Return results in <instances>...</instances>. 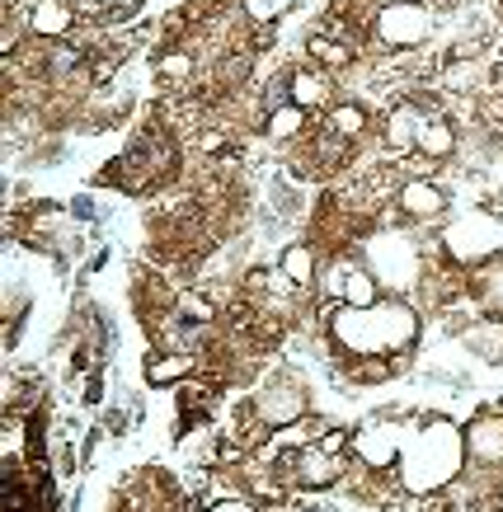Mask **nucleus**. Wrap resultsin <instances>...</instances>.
Listing matches in <instances>:
<instances>
[{"instance_id":"f257e3e1","label":"nucleus","mask_w":503,"mask_h":512,"mask_svg":"<svg viewBox=\"0 0 503 512\" xmlns=\"http://www.w3.org/2000/svg\"><path fill=\"white\" fill-rule=\"evenodd\" d=\"M325 334L344 357H409L424 315L405 296H381L377 306H330Z\"/></svg>"},{"instance_id":"f03ea898","label":"nucleus","mask_w":503,"mask_h":512,"mask_svg":"<svg viewBox=\"0 0 503 512\" xmlns=\"http://www.w3.org/2000/svg\"><path fill=\"white\" fill-rule=\"evenodd\" d=\"M466 470H471V461H466V428L433 414V419L414 423V433H409L405 451H400L395 480H400L405 494L428 498V494L452 489Z\"/></svg>"},{"instance_id":"7ed1b4c3","label":"nucleus","mask_w":503,"mask_h":512,"mask_svg":"<svg viewBox=\"0 0 503 512\" xmlns=\"http://www.w3.org/2000/svg\"><path fill=\"white\" fill-rule=\"evenodd\" d=\"M358 259H362V268L377 278V287L386 296L419 292L428 278L424 245H419V235L405 231V226H377V231H367L358 245Z\"/></svg>"},{"instance_id":"20e7f679","label":"nucleus","mask_w":503,"mask_h":512,"mask_svg":"<svg viewBox=\"0 0 503 512\" xmlns=\"http://www.w3.org/2000/svg\"><path fill=\"white\" fill-rule=\"evenodd\" d=\"M414 423L409 414L400 409H386V414H372V419H362L348 437V451L358 456L367 470H395L400 466V451H405L409 433H414Z\"/></svg>"},{"instance_id":"39448f33","label":"nucleus","mask_w":503,"mask_h":512,"mask_svg":"<svg viewBox=\"0 0 503 512\" xmlns=\"http://www.w3.org/2000/svg\"><path fill=\"white\" fill-rule=\"evenodd\" d=\"M442 249L461 268L494 264V259H503V217H489V212L456 217L452 226H442Z\"/></svg>"},{"instance_id":"423d86ee","label":"nucleus","mask_w":503,"mask_h":512,"mask_svg":"<svg viewBox=\"0 0 503 512\" xmlns=\"http://www.w3.org/2000/svg\"><path fill=\"white\" fill-rule=\"evenodd\" d=\"M433 5L428 0H381L372 10V43L386 52H409L424 47L433 33Z\"/></svg>"},{"instance_id":"0eeeda50","label":"nucleus","mask_w":503,"mask_h":512,"mask_svg":"<svg viewBox=\"0 0 503 512\" xmlns=\"http://www.w3.org/2000/svg\"><path fill=\"white\" fill-rule=\"evenodd\" d=\"M306 414H311V395H306V386L292 381V376H273V381H264L250 400V419L259 423L264 433H283V428L301 423Z\"/></svg>"},{"instance_id":"6e6552de","label":"nucleus","mask_w":503,"mask_h":512,"mask_svg":"<svg viewBox=\"0 0 503 512\" xmlns=\"http://www.w3.org/2000/svg\"><path fill=\"white\" fill-rule=\"evenodd\" d=\"M466 461L471 470L503 475V409H480L466 423Z\"/></svg>"},{"instance_id":"1a4fd4ad","label":"nucleus","mask_w":503,"mask_h":512,"mask_svg":"<svg viewBox=\"0 0 503 512\" xmlns=\"http://www.w3.org/2000/svg\"><path fill=\"white\" fill-rule=\"evenodd\" d=\"M287 470H292V484H301V489H330V484L344 480V451L311 442V447L287 456Z\"/></svg>"},{"instance_id":"9d476101","label":"nucleus","mask_w":503,"mask_h":512,"mask_svg":"<svg viewBox=\"0 0 503 512\" xmlns=\"http://www.w3.org/2000/svg\"><path fill=\"white\" fill-rule=\"evenodd\" d=\"M19 19H24V33H33L38 43H66V33L76 29V5L71 0H29Z\"/></svg>"},{"instance_id":"9b49d317","label":"nucleus","mask_w":503,"mask_h":512,"mask_svg":"<svg viewBox=\"0 0 503 512\" xmlns=\"http://www.w3.org/2000/svg\"><path fill=\"white\" fill-rule=\"evenodd\" d=\"M395 212L409 217L414 226H419V221H438L442 212H447V193H442L433 179H400V188H395Z\"/></svg>"},{"instance_id":"f8f14e48","label":"nucleus","mask_w":503,"mask_h":512,"mask_svg":"<svg viewBox=\"0 0 503 512\" xmlns=\"http://www.w3.org/2000/svg\"><path fill=\"white\" fill-rule=\"evenodd\" d=\"M461 348L489 362V367H503V315L480 311L471 325H461Z\"/></svg>"},{"instance_id":"ddd939ff","label":"nucleus","mask_w":503,"mask_h":512,"mask_svg":"<svg viewBox=\"0 0 503 512\" xmlns=\"http://www.w3.org/2000/svg\"><path fill=\"white\" fill-rule=\"evenodd\" d=\"M428 113L433 109H424V104H395L386 113V123H381V141L391 146L395 156H414V141H419V127H424Z\"/></svg>"},{"instance_id":"4468645a","label":"nucleus","mask_w":503,"mask_h":512,"mask_svg":"<svg viewBox=\"0 0 503 512\" xmlns=\"http://www.w3.org/2000/svg\"><path fill=\"white\" fill-rule=\"evenodd\" d=\"M287 99L297 104V109L315 113L330 104V76H325V66H297L292 76H287Z\"/></svg>"},{"instance_id":"2eb2a0df","label":"nucleus","mask_w":503,"mask_h":512,"mask_svg":"<svg viewBox=\"0 0 503 512\" xmlns=\"http://www.w3.org/2000/svg\"><path fill=\"white\" fill-rule=\"evenodd\" d=\"M278 273H283L287 287H297V292H315V278H320V259H315L311 245H287L283 259H278Z\"/></svg>"},{"instance_id":"dca6fc26","label":"nucleus","mask_w":503,"mask_h":512,"mask_svg":"<svg viewBox=\"0 0 503 512\" xmlns=\"http://www.w3.org/2000/svg\"><path fill=\"white\" fill-rule=\"evenodd\" d=\"M456 146H461V137H456V127L442 118V113H428L424 127H419V141H414V151L428 160H447L456 156Z\"/></svg>"},{"instance_id":"f3484780","label":"nucleus","mask_w":503,"mask_h":512,"mask_svg":"<svg viewBox=\"0 0 503 512\" xmlns=\"http://www.w3.org/2000/svg\"><path fill=\"white\" fill-rule=\"evenodd\" d=\"M198 372V362H193V353H156V357H146V386H179V381H189V376Z\"/></svg>"},{"instance_id":"a211bd4d","label":"nucleus","mask_w":503,"mask_h":512,"mask_svg":"<svg viewBox=\"0 0 503 512\" xmlns=\"http://www.w3.org/2000/svg\"><path fill=\"white\" fill-rule=\"evenodd\" d=\"M306 123H311V113L297 109V104L287 99V104H273V109H268V118H264V137L273 141V146H283V141H297L301 132H306Z\"/></svg>"},{"instance_id":"6ab92c4d","label":"nucleus","mask_w":503,"mask_h":512,"mask_svg":"<svg viewBox=\"0 0 503 512\" xmlns=\"http://www.w3.org/2000/svg\"><path fill=\"white\" fill-rule=\"evenodd\" d=\"M348 264H353V254H330V259H320V278H315V296H320V301H330V306H344Z\"/></svg>"},{"instance_id":"aec40b11","label":"nucleus","mask_w":503,"mask_h":512,"mask_svg":"<svg viewBox=\"0 0 503 512\" xmlns=\"http://www.w3.org/2000/svg\"><path fill=\"white\" fill-rule=\"evenodd\" d=\"M471 282H475L480 311L503 315V259H494V264H485V268H471Z\"/></svg>"},{"instance_id":"412c9836","label":"nucleus","mask_w":503,"mask_h":512,"mask_svg":"<svg viewBox=\"0 0 503 512\" xmlns=\"http://www.w3.org/2000/svg\"><path fill=\"white\" fill-rule=\"evenodd\" d=\"M306 52H311V62L325 66V71H344V66L353 62V47H348L344 38H330V33H311V38H306Z\"/></svg>"},{"instance_id":"4be33fe9","label":"nucleus","mask_w":503,"mask_h":512,"mask_svg":"<svg viewBox=\"0 0 503 512\" xmlns=\"http://www.w3.org/2000/svg\"><path fill=\"white\" fill-rule=\"evenodd\" d=\"M381 287H377V278L362 268V259H353L348 264V282H344V306H377L381 301Z\"/></svg>"},{"instance_id":"5701e85b","label":"nucleus","mask_w":503,"mask_h":512,"mask_svg":"<svg viewBox=\"0 0 503 512\" xmlns=\"http://www.w3.org/2000/svg\"><path fill=\"white\" fill-rule=\"evenodd\" d=\"M442 85L452 94H475L489 85V66L485 62H452L442 71Z\"/></svg>"},{"instance_id":"b1692460","label":"nucleus","mask_w":503,"mask_h":512,"mask_svg":"<svg viewBox=\"0 0 503 512\" xmlns=\"http://www.w3.org/2000/svg\"><path fill=\"white\" fill-rule=\"evenodd\" d=\"M325 127H330L334 137H344V141H358L367 127H372V118H367V109L362 104H339V109L325 113Z\"/></svg>"},{"instance_id":"393cba45","label":"nucleus","mask_w":503,"mask_h":512,"mask_svg":"<svg viewBox=\"0 0 503 512\" xmlns=\"http://www.w3.org/2000/svg\"><path fill=\"white\" fill-rule=\"evenodd\" d=\"M297 5H306V0H240L245 19H250V24H259V29L278 24V19H283L287 10H297Z\"/></svg>"},{"instance_id":"a878e982","label":"nucleus","mask_w":503,"mask_h":512,"mask_svg":"<svg viewBox=\"0 0 503 512\" xmlns=\"http://www.w3.org/2000/svg\"><path fill=\"white\" fill-rule=\"evenodd\" d=\"M189 71H193L189 52H165V57H160V76H165V80H184Z\"/></svg>"},{"instance_id":"bb28decb","label":"nucleus","mask_w":503,"mask_h":512,"mask_svg":"<svg viewBox=\"0 0 503 512\" xmlns=\"http://www.w3.org/2000/svg\"><path fill=\"white\" fill-rule=\"evenodd\" d=\"M76 62H80V52H71L66 43H52V57H48L52 76H66V71H76Z\"/></svg>"},{"instance_id":"cd10ccee","label":"nucleus","mask_w":503,"mask_h":512,"mask_svg":"<svg viewBox=\"0 0 503 512\" xmlns=\"http://www.w3.org/2000/svg\"><path fill=\"white\" fill-rule=\"evenodd\" d=\"M207 512H259V508H254L250 498L226 494V498H212V503H207Z\"/></svg>"},{"instance_id":"c85d7f7f","label":"nucleus","mask_w":503,"mask_h":512,"mask_svg":"<svg viewBox=\"0 0 503 512\" xmlns=\"http://www.w3.org/2000/svg\"><path fill=\"white\" fill-rule=\"evenodd\" d=\"M179 311L193 315V320H212V306H207L203 296H179Z\"/></svg>"},{"instance_id":"c756f323","label":"nucleus","mask_w":503,"mask_h":512,"mask_svg":"<svg viewBox=\"0 0 503 512\" xmlns=\"http://www.w3.org/2000/svg\"><path fill=\"white\" fill-rule=\"evenodd\" d=\"M104 5V15L118 19V15H132V10H142V0H99Z\"/></svg>"},{"instance_id":"7c9ffc66","label":"nucleus","mask_w":503,"mask_h":512,"mask_svg":"<svg viewBox=\"0 0 503 512\" xmlns=\"http://www.w3.org/2000/svg\"><path fill=\"white\" fill-rule=\"evenodd\" d=\"M203 151H221V132H203V141H198Z\"/></svg>"},{"instance_id":"2f4dec72","label":"nucleus","mask_w":503,"mask_h":512,"mask_svg":"<svg viewBox=\"0 0 503 512\" xmlns=\"http://www.w3.org/2000/svg\"><path fill=\"white\" fill-rule=\"evenodd\" d=\"M466 512H503V508H494V503H475V508H466Z\"/></svg>"},{"instance_id":"473e14b6","label":"nucleus","mask_w":503,"mask_h":512,"mask_svg":"<svg viewBox=\"0 0 503 512\" xmlns=\"http://www.w3.org/2000/svg\"><path fill=\"white\" fill-rule=\"evenodd\" d=\"M499 113H503V99H499Z\"/></svg>"},{"instance_id":"72a5a7b5","label":"nucleus","mask_w":503,"mask_h":512,"mask_svg":"<svg viewBox=\"0 0 503 512\" xmlns=\"http://www.w3.org/2000/svg\"><path fill=\"white\" fill-rule=\"evenodd\" d=\"M499 508H503V498H499Z\"/></svg>"}]
</instances>
